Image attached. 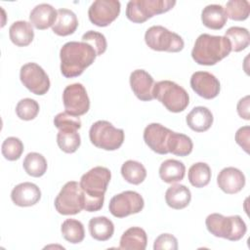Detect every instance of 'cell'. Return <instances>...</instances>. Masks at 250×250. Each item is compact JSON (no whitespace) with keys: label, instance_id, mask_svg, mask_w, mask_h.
I'll return each instance as SVG.
<instances>
[{"label":"cell","instance_id":"obj_1","mask_svg":"<svg viewBox=\"0 0 250 250\" xmlns=\"http://www.w3.org/2000/svg\"><path fill=\"white\" fill-rule=\"evenodd\" d=\"M95 50L85 42H66L60 51L61 72L66 78L81 75L96 60Z\"/></svg>","mask_w":250,"mask_h":250},{"label":"cell","instance_id":"obj_2","mask_svg":"<svg viewBox=\"0 0 250 250\" xmlns=\"http://www.w3.org/2000/svg\"><path fill=\"white\" fill-rule=\"evenodd\" d=\"M110 178L109 169L103 166H96L82 175L79 184L84 193V210L96 212L102 209Z\"/></svg>","mask_w":250,"mask_h":250},{"label":"cell","instance_id":"obj_3","mask_svg":"<svg viewBox=\"0 0 250 250\" xmlns=\"http://www.w3.org/2000/svg\"><path fill=\"white\" fill-rule=\"evenodd\" d=\"M231 52L230 43L225 36L200 34L194 42L191 58L200 65H214Z\"/></svg>","mask_w":250,"mask_h":250},{"label":"cell","instance_id":"obj_4","mask_svg":"<svg viewBox=\"0 0 250 250\" xmlns=\"http://www.w3.org/2000/svg\"><path fill=\"white\" fill-rule=\"evenodd\" d=\"M205 225L208 231L214 236L230 241L240 240L247 230L245 222L238 215L225 217L222 214L213 213L207 216Z\"/></svg>","mask_w":250,"mask_h":250},{"label":"cell","instance_id":"obj_5","mask_svg":"<svg viewBox=\"0 0 250 250\" xmlns=\"http://www.w3.org/2000/svg\"><path fill=\"white\" fill-rule=\"evenodd\" d=\"M153 99L160 102L169 111H184L189 104V96L188 92L177 83L170 80H162L156 82L152 91Z\"/></svg>","mask_w":250,"mask_h":250},{"label":"cell","instance_id":"obj_6","mask_svg":"<svg viewBox=\"0 0 250 250\" xmlns=\"http://www.w3.org/2000/svg\"><path fill=\"white\" fill-rule=\"evenodd\" d=\"M175 0H130L126 6V17L135 23H143L155 15L170 11Z\"/></svg>","mask_w":250,"mask_h":250},{"label":"cell","instance_id":"obj_7","mask_svg":"<svg viewBox=\"0 0 250 250\" xmlns=\"http://www.w3.org/2000/svg\"><path fill=\"white\" fill-rule=\"evenodd\" d=\"M91 143L104 150H116L124 142L123 129L115 128L106 120H98L89 130Z\"/></svg>","mask_w":250,"mask_h":250},{"label":"cell","instance_id":"obj_8","mask_svg":"<svg viewBox=\"0 0 250 250\" xmlns=\"http://www.w3.org/2000/svg\"><path fill=\"white\" fill-rule=\"evenodd\" d=\"M146 44L154 51L177 53L184 49L183 38L161 25H152L145 33Z\"/></svg>","mask_w":250,"mask_h":250},{"label":"cell","instance_id":"obj_9","mask_svg":"<svg viewBox=\"0 0 250 250\" xmlns=\"http://www.w3.org/2000/svg\"><path fill=\"white\" fill-rule=\"evenodd\" d=\"M55 208L62 215H75L84 209V193L80 184L67 182L55 198Z\"/></svg>","mask_w":250,"mask_h":250},{"label":"cell","instance_id":"obj_10","mask_svg":"<svg viewBox=\"0 0 250 250\" xmlns=\"http://www.w3.org/2000/svg\"><path fill=\"white\" fill-rule=\"evenodd\" d=\"M20 79L26 89L38 96L45 95L51 86L48 74L35 62H27L21 67Z\"/></svg>","mask_w":250,"mask_h":250},{"label":"cell","instance_id":"obj_11","mask_svg":"<svg viewBox=\"0 0 250 250\" xmlns=\"http://www.w3.org/2000/svg\"><path fill=\"white\" fill-rule=\"evenodd\" d=\"M145 201L143 196L134 190H125L114 195L108 205L109 212L116 218H125L143 210Z\"/></svg>","mask_w":250,"mask_h":250},{"label":"cell","instance_id":"obj_12","mask_svg":"<svg viewBox=\"0 0 250 250\" xmlns=\"http://www.w3.org/2000/svg\"><path fill=\"white\" fill-rule=\"evenodd\" d=\"M62 102L65 111L75 116L87 113L90 108V99L81 83L66 86L62 92Z\"/></svg>","mask_w":250,"mask_h":250},{"label":"cell","instance_id":"obj_13","mask_svg":"<svg viewBox=\"0 0 250 250\" xmlns=\"http://www.w3.org/2000/svg\"><path fill=\"white\" fill-rule=\"evenodd\" d=\"M120 9L121 4L117 0H96L88 10V17L93 24L104 27L117 19Z\"/></svg>","mask_w":250,"mask_h":250},{"label":"cell","instance_id":"obj_14","mask_svg":"<svg viewBox=\"0 0 250 250\" xmlns=\"http://www.w3.org/2000/svg\"><path fill=\"white\" fill-rule=\"evenodd\" d=\"M191 89L201 98L211 100L216 98L221 90L220 81L210 72L196 71L190 77Z\"/></svg>","mask_w":250,"mask_h":250},{"label":"cell","instance_id":"obj_15","mask_svg":"<svg viewBox=\"0 0 250 250\" xmlns=\"http://www.w3.org/2000/svg\"><path fill=\"white\" fill-rule=\"evenodd\" d=\"M171 130L159 123H150L144 130V141L146 146L158 154H167Z\"/></svg>","mask_w":250,"mask_h":250},{"label":"cell","instance_id":"obj_16","mask_svg":"<svg viewBox=\"0 0 250 250\" xmlns=\"http://www.w3.org/2000/svg\"><path fill=\"white\" fill-rule=\"evenodd\" d=\"M154 80L152 76L144 69L133 70L130 74V86L135 96L143 101L148 102L153 100Z\"/></svg>","mask_w":250,"mask_h":250},{"label":"cell","instance_id":"obj_17","mask_svg":"<svg viewBox=\"0 0 250 250\" xmlns=\"http://www.w3.org/2000/svg\"><path fill=\"white\" fill-rule=\"evenodd\" d=\"M217 184L225 193L234 194L244 188L245 176L237 168L226 167L219 173Z\"/></svg>","mask_w":250,"mask_h":250},{"label":"cell","instance_id":"obj_18","mask_svg":"<svg viewBox=\"0 0 250 250\" xmlns=\"http://www.w3.org/2000/svg\"><path fill=\"white\" fill-rule=\"evenodd\" d=\"M41 198L40 188L33 183L24 182L17 185L11 191V199L17 206L29 207Z\"/></svg>","mask_w":250,"mask_h":250},{"label":"cell","instance_id":"obj_19","mask_svg":"<svg viewBox=\"0 0 250 250\" xmlns=\"http://www.w3.org/2000/svg\"><path fill=\"white\" fill-rule=\"evenodd\" d=\"M57 10L50 4L36 5L30 12L29 21L37 29L44 30L52 26L57 20Z\"/></svg>","mask_w":250,"mask_h":250},{"label":"cell","instance_id":"obj_20","mask_svg":"<svg viewBox=\"0 0 250 250\" xmlns=\"http://www.w3.org/2000/svg\"><path fill=\"white\" fill-rule=\"evenodd\" d=\"M213 114L205 106H195L187 115L188 126L195 132H205L213 124Z\"/></svg>","mask_w":250,"mask_h":250},{"label":"cell","instance_id":"obj_21","mask_svg":"<svg viewBox=\"0 0 250 250\" xmlns=\"http://www.w3.org/2000/svg\"><path fill=\"white\" fill-rule=\"evenodd\" d=\"M57 20L52 25V30L59 36H67L75 32L78 27L76 15L68 9L57 10Z\"/></svg>","mask_w":250,"mask_h":250},{"label":"cell","instance_id":"obj_22","mask_svg":"<svg viewBox=\"0 0 250 250\" xmlns=\"http://www.w3.org/2000/svg\"><path fill=\"white\" fill-rule=\"evenodd\" d=\"M147 244V236L145 229L132 227L126 229L120 238L119 249L123 250H145Z\"/></svg>","mask_w":250,"mask_h":250},{"label":"cell","instance_id":"obj_23","mask_svg":"<svg viewBox=\"0 0 250 250\" xmlns=\"http://www.w3.org/2000/svg\"><path fill=\"white\" fill-rule=\"evenodd\" d=\"M191 200V192L184 185L175 184L169 187L165 192V201L173 209L181 210L186 208Z\"/></svg>","mask_w":250,"mask_h":250},{"label":"cell","instance_id":"obj_24","mask_svg":"<svg viewBox=\"0 0 250 250\" xmlns=\"http://www.w3.org/2000/svg\"><path fill=\"white\" fill-rule=\"evenodd\" d=\"M227 20L228 18H227L225 9L222 5H218V4L207 5L205 8H203L201 12L202 23L210 29H214V30L222 29L227 23Z\"/></svg>","mask_w":250,"mask_h":250},{"label":"cell","instance_id":"obj_25","mask_svg":"<svg viewBox=\"0 0 250 250\" xmlns=\"http://www.w3.org/2000/svg\"><path fill=\"white\" fill-rule=\"evenodd\" d=\"M9 36L16 46H28L34 38L32 24L25 21H17L10 26Z\"/></svg>","mask_w":250,"mask_h":250},{"label":"cell","instance_id":"obj_26","mask_svg":"<svg viewBox=\"0 0 250 250\" xmlns=\"http://www.w3.org/2000/svg\"><path fill=\"white\" fill-rule=\"evenodd\" d=\"M186 175V166L183 162L176 159H167L159 167V177L167 184L182 181Z\"/></svg>","mask_w":250,"mask_h":250},{"label":"cell","instance_id":"obj_27","mask_svg":"<svg viewBox=\"0 0 250 250\" xmlns=\"http://www.w3.org/2000/svg\"><path fill=\"white\" fill-rule=\"evenodd\" d=\"M88 229L91 236L99 241L108 240L114 232V225L112 221L104 216L92 218L89 221Z\"/></svg>","mask_w":250,"mask_h":250},{"label":"cell","instance_id":"obj_28","mask_svg":"<svg viewBox=\"0 0 250 250\" xmlns=\"http://www.w3.org/2000/svg\"><path fill=\"white\" fill-rule=\"evenodd\" d=\"M193 148V144L191 139L182 133L171 132L168 141V151L178 155L187 156L191 153Z\"/></svg>","mask_w":250,"mask_h":250},{"label":"cell","instance_id":"obj_29","mask_svg":"<svg viewBox=\"0 0 250 250\" xmlns=\"http://www.w3.org/2000/svg\"><path fill=\"white\" fill-rule=\"evenodd\" d=\"M121 175L129 184L140 185L146 177V170L142 163L135 160H127L121 166Z\"/></svg>","mask_w":250,"mask_h":250},{"label":"cell","instance_id":"obj_30","mask_svg":"<svg viewBox=\"0 0 250 250\" xmlns=\"http://www.w3.org/2000/svg\"><path fill=\"white\" fill-rule=\"evenodd\" d=\"M188 178L192 187L198 188H203L211 180V169L205 162L194 163L188 169Z\"/></svg>","mask_w":250,"mask_h":250},{"label":"cell","instance_id":"obj_31","mask_svg":"<svg viewBox=\"0 0 250 250\" xmlns=\"http://www.w3.org/2000/svg\"><path fill=\"white\" fill-rule=\"evenodd\" d=\"M57 144L65 153L75 152L81 145V138L77 130L63 129L57 134Z\"/></svg>","mask_w":250,"mask_h":250},{"label":"cell","instance_id":"obj_32","mask_svg":"<svg viewBox=\"0 0 250 250\" xmlns=\"http://www.w3.org/2000/svg\"><path fill=\"white\" fill-rule=\"evenodd\" d=\"M61 231L63 238L72 244L82 242L85 237L83 224L75 219H66L63 221L61 226Z\"/></svg>","mask_w":250,"mask_h":250},{"label":"cell","instance_id":"obj_33","mask_svg":"<svg viewBox=\"0 0 250 250\" xmlns=\"http://www.w3.org/2000/svg\"><path fill=\"white\" fill-rule=\"evenodd\" d=\"M22 166L24 171L31 177H42L47 171V160L38 152H29L23 159Z\"/></svg>","mask_w":250,"mask_h":250},{"label":"cell","instance_id":"obj_34","mask_svg":"<svg viewBox=\"0 0 250 250\" xmlns=\"http://www.w3.org/2000/svg\"><path fill=\"white\" fill-rule=\"evenodd\" d=\"M225 37L229 39L231 51L240 52L246 49L250 42L249 31L245 27L231 26L225 32Z\"/></svg>","mask_w":250,"mask_h":250},{"label":"cell","instance_id":"obj_35","mask_svg":"<svg viewBox=\"0 0 250 250\" xmlns=\"http://www.w3.org/2000/svg\"><path fill=\"white\" fill-rule=\"evenodd\" d=\"M224 9L227 18L232 21H245L250 14V4L246 0H230Z\"/></svg>","mask_w":250,"mask_h":250},{"label":"cell","instance_id":"obj_36","mask_svg":"<svg viewBox=\"0 0 250 250\" xmlns=\"http://www.w3.org/2000/svg\"><path fill=\"white\" fill-rule=\"evenodd\" d=\"M39 104L35 100L29 98L21 100L16 105V113L18 117L25 121L34 119L39 113Z\"/></svg>","mask_w":250,"mask_h":250},{"label":"cell","instance_id":"obj_37","mask_svg":"<svg viewBox=\"0 0 250 250\" xmlns=\"http://www.w3.org/2000/svg\"><path fill=\"white\" fill-rule=\"evenodd\" d=\"M1 151L3 156L9 161L18 160L23 152L22 142L16 137H8L1 146Z\"/></svg>","mask_w":250,"mask_h":250},{"label":"cell","instance_id":"obj_38","mask_svg":"<svg viewBox=\"0 0 250 250\" xmlns=\"http://www.w3.org/2000/svg\"><path fill=\"white\" fill-rule=\"evenodd\" d=\"M82 42L89 44L95 50L97 56L103 55L107 47L104 35L95 30H89L85 32L82 35Z\"/></svg>","mask_w":250,"mask_h":250},{"label":"cell","instance_id":"obj_39","mask_svg":"<svg viewBox=\"0 0 250 250\" xmlns=\"http://www.w3.org/2000/svg\"><path fill=\"white\" fill-rule=\"evenodd\" d=\"M54 125L59 130H63V129L78 130L81 128V120L79 116H75L66 111H63V112L58 113L55 116Z\"/></svg>","mask_w":250,"mask_h":250},{"label":"cell","instance_id":"obj_40","mask_svg":"<svg viewBox=\"0 0 250 250\" xmlns=\"http://www.w3.org/2000/svg\"><path fill=\"white\" fill-rule=\"evenodd\" d=\"M154 250H177L178 240L171 233H161L158 235L153 243Z\"/></svg>","mask_w":250,"mask_h":250},{"label":"cell","instance_id":"obj_41","mask_svg":"<svg viewBox=\"0 0 250 250\" xmlns=\"http://www.w3.org/2000/svg\"><path fill=\"white\" fill-rule=\"evenodd\" d=\"M249 139H250V127H240L235 133V142L240 146L245 152H249Z\"/></svg>","mask_w":250,"mask_h":250},{"label":"cell","instance_id":"obj_42","mask_svg":"<svg viewBox=\"0 0 250 250\" xmlns=\"http://www.w3.org/2000/svg\"><path fill=\"white\" fill-rule=\"evenodd\" d=\"M236 110L238 115L245 119L249 120L250 119V113H249V96H245L244 98L240 99L239 102L237 103L236 105Z\"/></svg>","mask_w":250,"mask_h":250}]
</instances>
